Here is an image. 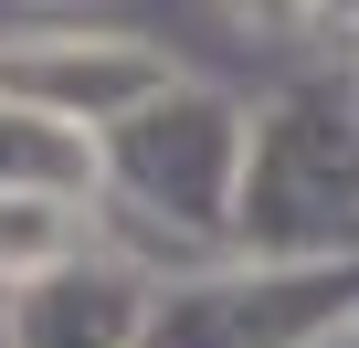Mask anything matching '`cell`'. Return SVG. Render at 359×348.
<instances>
[{
  "mask_svg": "<svg viewBox=\"0 0 359 348\" xmlns=\"http://www.w3.org/2000/svg\"><path fill=\"white\" fill-rule=\"evenodd\" d=\"M53 253H64V201L0 190V264H53Z\"/></svg>",
  "mask_w": 359,
  "mask_h": 348,
  "instance_id": "6da1fadb",
  "label": "cell"
}]
</instances>
